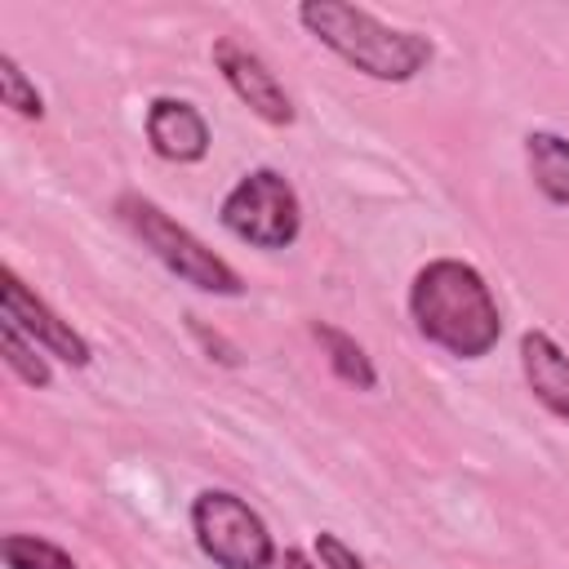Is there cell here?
Returning a JSON list of instances; mask_svg holds the SVG:
<instances>
[{
    "label": "cell",
    "instance_id": "cell-1",
    "mask_svg": "<svg viewBox=\"0 0 569 569\" xmlns=\"http://www.w3.org/2000/svg\"><path fill=\"white\" fill-rule=\"evenodd\" d=\"M405 307L418 338L453 360H485L502 338V307L462 258H427L409 280Z\"/></svg>",
    "mask_w": 569,
    "mask_h": 569
},
{
    "label": "cell",
    "instance_id": "cell-2",
    "mask_svg": "<svg viewBox=\"0 0 569 569\" xmlns=\"http://www.w3.org/2000/svg\"><path fill=\"white\" fill-rule=\"evenodd\" d=\"M298 22L316 36L333 58L378 84H409L436 62V44L422 31L391 27L378 13L347 4V0H302Z\"/></svg>",
    "mask_w": 569,
    "mask_h": 569
},
{
    "label": "cell",
    "instance_id": "cell-3",
    "mask_svg": "<svg viewBox=\"0 0 569 569\" xmlns=\"http://www.w3.org/2000/svg\"><path fill=\"white\" fill-rule=\"evenodd\" d=\"M116 218L142 240V249H151V258L178 276L182 284L200 289V293H213V298H240L244 293V276L222 258L213 253L191 227H182L164 204H156L151 196L142 191H120L116 196Z\"/></svg>",
    "mask_w": 569,
    "mask_h": 569
},
{
    "label": "cell",
    "instance_id": "cell-4",
    "mask_svg": "<svg viewBox=\"0 0 569 569\" xmlns=\"http://www.w3.org/2000/svg\"><path fill=\"white\" fill-rule=\"evenodd\" d=\"M218 222L240 244L258 253H280L302 236V200L280 169L258 164L231 182L218 204Z\"/></svg>",
    "mask_w": 569,
    "mask_h": 569
},
{
    "label": "cell",
    "instance_id": "cell-5",
    "mask_svg": "<svg viewBox=\"0 0 569 569\" xmlns=\"http://www.w3.org/2000/svg\"><path fill=\"white\" fill-rule=\"evenodd\" d=\"M187 520H191V538L200 556L218 569H276L280 565V547L267 520L258 516V507H249L231 489H200L191 498Z\"/></svg>",
    "mask_w": 569,
    "mask_h": 569
},
{
    "label": "cell",
    "instance_id": "cell-6",
    "mask_svg": "<svg viewBox=\"0 0 569 569\" xmlns=\"http://www.w3.org/2000/svg\"><path fill=\"white\" fill-rule=\"evenodd\" d=\"M0 316L13 320L49 360H62V365H71V369H89V365H93L89 338H84L71 320H62L13 267H0Z\"/></svg>",
    "mask_w": 569,
    "mask_h": 569
},
{
    "label": "cell",
    "instance_id": "cell-7",
    "mask_svg": "<svg viewBox=\"0 0 569 569\" xmlns=\"http://www.w3.org/2000/svg\"><path fill=\"white\" fill-rule=\"evenodd\" d=\"M209 58H213V67H218V76L227 80V89L262 120V124H271V129H289L293 120H298V111H293V98H289V89L280 84V76L244 44V40H236V36H218L213 40V49H209Z\"/></svg>",
    "mask_w": 569,
    "mask_h": 569
},
{
    "label": "cell",
    "instance_id": "cell-8",
    "mask_svg": "<svg viewBox=\"0 0 569 569\" xmlns=\"http://www.w3.org/2000/svg\"><path fill=\"white\" fill-rule=\"evenodd\" d=\"M142 133H147V147L164 164H200L213 147V129L204 111L191 98H173V93H160L147 102Z\"/></svg>",
    "mask_w": 569,
    "mask_h": 569
},
{
    "label": "cell",
    "instance_id": "cell-9",
    "mask_svg": "<svg viewBox=\"0 0 569 569\" xmlns=\"http://www.w3.org/2000/svg\"><path fill=\"white\" fill-rule=\"evenodd\" d=\"M520 373L533 400L569 427V351L547 333V329H525L520 333Z\"/></svg>",
    "mask_w": 569,
    "mask_h": 569
},
{
    "label": "cell",
    "instance_id": "cell-10",
    "mask_svg": "<svg viewBox=\"0 0 569 569\" xmlns=\"http://www.w3.org/2000/svg\"><path fill=\"white\" fill-rule=\"evenodd\" d=\"M307 333L320 342V356H325V365L338 382H347L351 391H378V365H373V356L365 351V342L356 333H347L333 320H311Z\"/></svg>",
    "mask_w": 569,
    "mask_h": 569
},
{
    "label": "cell",
    "instance_id": "cell-11",
    "mask_svg": "<svg viewBox=\"0 0 569 569\" xmlns=\"http://www.w3.org/2000/svg\"><path fill=\"white\" fill-rule=\"evenodd\" d=\"M525 164H529L533 187L556 209H569V138L556 129H529L525 133Z\"/></svg>",
    "mask_w": 569,
    "mask_h": 569
},
{
    "label": "cell",
    "instance_id": "cell-12",
    "mask_svg": "<svg viewBox=\"0 0 569 569\" xmlns=\"http://www.w3.org/2000/svg\"><path fill=\"white\" fill-rule=\"evenodd\" d=\"M0 356H4V365H9V373H13L18 382H27V387H36V391L53 387V365H49V356H44L13 320H4V316H0Z\"/></svg>",
    "mask_w": 569,
    "mask_h": 569
},
{
    "label": "cell",
    "instance_id": "cell-13",
    "mask_svg": "<svg viewBox=\"0 0 569 569\" xmlns=\"http://www.w3.org/2000/svg\"><path fill=\"white\" fill-rule=\"evenodd\" d=\"M0 560L4 569H80L67 547L40 533H4L0 538Z\"/></svg>",
    "mask_w": 569,
    "mask_h": 569
},
{
    "label": "cell",
    "instance_id": "cell-14",
    "mask_svg": "<svg viewBox=\"0 0 569 569\" xmlns=\"http://www.w3.org/2000/svg\"><path fill=\"white\" fill-rule=\"evenodd\" d=\"M0 102L22 116V120H44V93L36 89V80L22 71V62L13 53H0Z\"/></svg>",
    "mask_w": 569,
    "mask_h": 569
},
{
    "label": "cell",
    "instance_id": "cell-15",
    "mask_svg": "<svg viewBox=\"0 0 569 569\" xmlns=\"http://www.w3.org/2000/svg\"><path fill=\"white\" fill-rule=\"evenodd\" d=\"M311 551H316V560H320V569H369L333 529H320L316 533V542H311Z\"/></svg>",
    "mask_w": 569,
    "mask_h": 569
},
{
    "label": "cell",
    "instance_id": "cell-16",
    "mask_svg": "<svg viewBox=\"0 0 569 569\" xmlns=\"http://www.w3.org/2000/svg\"><path fill=\"white\" fill-rule=\"evenodd\" d=\"M187 329H191V338L209 351V360H218V365H227V369H236V365H240V347H236V342H227L218 329H209L200 316H187Z\"/></svg>",
    "mask_w": 569,
    "mask_h": 569
},
{
    "label": "cell",
    "instance_id": "cell-17",
    "mask_svg": "<svg viewBox=\"0 0 569 569\" xmlns=\"http://www.w3.org/2000/svg\"><path fill=\"white\" fill-rule=\"evenodd\" d=\"M276 569H320V565H311V556L302 547H284V556H280Z\"/></svg>",
    "mask_w": 569,
    "mask_h": 569
}]
</instances>
